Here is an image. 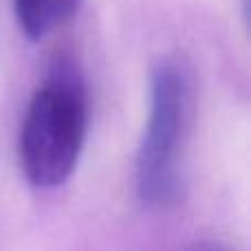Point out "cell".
<instances>
[{
  "label": "cell",
  "instance_id": "obj_4",
  "mask_svg": "<svg viewBox=\"0 0 251 251\" xmlns=\"http://www.w3.org/2000/svg\"><path fill=\"white\" fill-rule=\"evenodd\" d=\"M187 251H231L229 247H225L218 240H196Z\"/></svg>",
  "mask_w": 251,
  "mask_h": 251
},
{
  "label": "cell",
  "instance_id": "obj_3",
  "mask_svg": "<svg viewBox=\"0 0 251 251\" xmlns=\"http://www.w3.org/2000/svg\"><path fill=\"white\" fill-rule=\"evenodd\" d=\"M82 0H13L20 29L29 40H42L77 13Z\"/></svg>",
  "mask_w": 251,
  "mask_h": 251
},
{
  "label": "cell",
  "instance_id": "obj_1",
  "mask_svg": "<svg viewBox=\"0 0 251 251\" xmlns=\"http://www.w3.org/2000/svg\"><path fill=\"white\" fill-rule=\"evenodd\" d=\"M88 128L82 79L55 66L33 93L20 130V165L35 187H57L77 168Z\"/></svg>",
  "mask_w": 251,
  "mask_h": 251
},
{
  "label": "cell",
  "instance_id": "obj_2",
  "mask_svg": "<svg viewBox=\"0 0 251 251\" xmlns=\"http://www.w3.org/2000/svg\"><path fill=\"white\" fill-rule=\"evenodd\" d=\"M190 108L185 71L172 60H161L150 77V110L134 163V187L150 207L172 205L181 194Z\"/></svg>",
  "mask_w": 251,
  "mask_h": 251
}]
</instances>
